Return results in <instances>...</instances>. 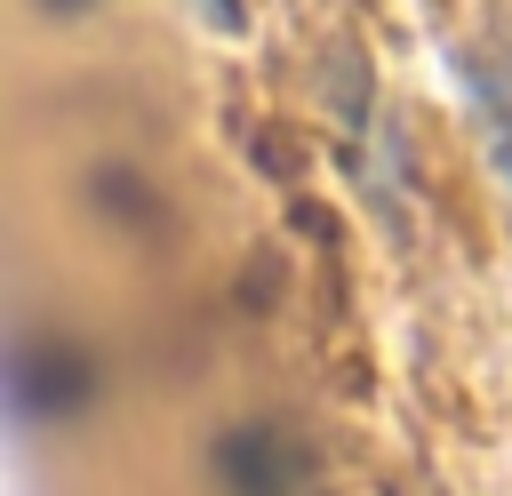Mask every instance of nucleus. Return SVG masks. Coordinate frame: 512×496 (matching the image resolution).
Segmentation results:
<instances>
[{"label":"nucleus","mask_w":512,"mask_h":496,"mask_svg":"<svg viewBox=\"0 0 512 496\" xmlns=\"http://www.w3.org/2000/svg\"><path fill=\"white\" fill-rule=\"evenodd\" d=\"M216 472H224L232 496H304L312 488V456H304V440L288 424H240V432H224Z\"/></svg>","instance_id":"nucleus-1"},{"label":"nucleus","mask_w":512,"mask_h":496,"mask_svg":"<svg viewBox=\"0 0 512 496\" xmlns=\"http://www.w3.org/2000/svg\"><path fill=\"white\" fill-rule=\"evenodd\" d=\"M48 8H80V0H48Z\"/></svg>","instance_id":"nucleus-2"}]
</instances>
